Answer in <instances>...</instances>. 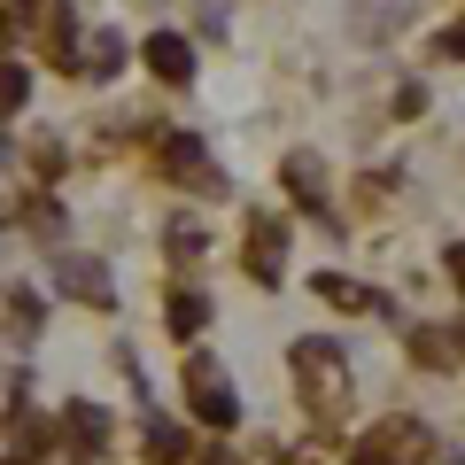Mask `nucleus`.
Returning <instances> with one entry per match:
<instances>
[{
	"mask_svg": "<svg viewBox=\"0 0 465 465\" xmlns=\"http://www.w3.org/2000/svg\"><path fill=\"white\" fill-rule=\"evenodd\" d=\"M295 381H302V403H311V419L318 427H341V411H349V365H341V349L333 341H295Z\"/></svg>",
	"mask_w": 465,
	"mask_h": 465,
	"instance_id": "obj_1",
	"label": "nucleus"
},
{
	"mask_svg": "<svg viewBox=\"0 0 465 465\" xmlns=\"http://www.w3.org/2000/svg\"><path fill=\"white\" fill-rule=\"evenodd\" d=\"M427 458H434L427 419H381V427L357 442V458H349V465H427Z\"/></svg>",
	"mask_w": 465,
	"mask_h": 465,
	"instance_id": "obj_2",
	"label": "nucleus"
},
{
	"mask_svg": "<svg viewBox=\"0 0 465 465\" xmlns=\"http://www.w3.org/2000/svg\"><path fill=\"white\" fill-rule=\"evenodd\" d=\"M186 403H194V419H210L217 434L241 427V396H232V381L210 365V357H186Z\"/></svg>",
	"mask_w": 465,
	"mask_h": 465,
	"instance_id": "obj_3",
	"label": "nucleus"
},
{
	"mask_svg": "<svg viewBox=\"0 0 465 465\" xmlns=\"http://www.w3.org/2000/svg\"><path fill=\"white\" fill-rule=\"evenodd\" d=\"M163 179L194 186V194H225V171H210V148H202L194 133H171L163 140Z\"/></svg>",
	"mask_w": 465,
	"mask_h": 465,
	"instance_id": "obj_4",
	"label": "nucleus"
},
{
	"mask_svg": "<svg viewBox=\"0 0 465 465\" xmlns=\"http://www.w3.org/2000/svg\"><path fill=\"white\" fill-rule=\"evenodd\" d=\"M241 264H249L256 287H280V272H287V232H280V217H249V249H241Z\"/></svg>",
	"mask_w": 465,
	"mask_h": 465,
	"instance_id": "obj_5",
	"label": "nucleus"
},
{
	"mask_svg": "<svg viewBox=\"0 0 465 465\" xmlns=\"http://www.w3.org/2000/svg\"><path fill=\"white\" fill-rule=\"evenodd\" d=\"M54 287H63L70 302H94V311H109V302H116L109 264H94V256H63V264H54Z\"/></svg>",
	"mask_w": 465,
	"mask_h": 465,
	"instance_id": "obj_6",
	"label": "nucleus"
},
{
	"mask_svg": "<svg viewBox=\"0 0 465 465\" xmlns=\"http://www.w3.org/2000/svg\"><path fill=\"white\" fill-rule=\"evenodd\" d=\"M287 194H295L311 217H326V210H333V194H326V163H318V155H287Z\"/></svg>",
	"mask_w": 465,
	"mask_h": 465,
	"instance_id": "obj_7",
	"label": "nucleus"
},
{
	"mask_svg": "<svg viewBox=\"0 0 465 465\" xmlns=\"http://www.w3.org/2000/svg\"><path fill=\"white\" fill-rule=\"evenodd\" d=\"M140 54H148V70H155L163 85H186V78H194V47H186L179 32H155Z\"/></svg>",
	"mask_w": 465,
	"mask_h": 465,
	"instance_id": "obj_8",
	"label": "nucleus"
},
{
	"mask_svg": "<svg viewBox=\"0 0 465 465\" xmlns=\"http://www.w3.org/2000/svg\"><path fill=\"white\" fill-rule=\"evenodd\" d=\"M163 326L179 333V341H194V333L210 326V295H194V287H171V302H163Z\"/></svg>",
	"mask_w": 465,
	"mask_h": 465,
	"instance_id": "obj_9",
	"label": "nucleus"
},
{
	"mask_svg": "<svg viewBox=\"0 0 465 465\" xmlns=\"http://www.w3.org/2000/svg\"><path fill=\"white\" fill-rule=\"evenodd\" d=\"M458 333H450V326H411V357H419V365H427V372H450V365H458Z\"/></svg>",
	"mask_w": 465,
	"mask_h": 465,
	"instance_id": "obj_10",
	"label": "nucleus"
},
{
	"mask_svg": "<svg viewBox=\"0 0 465 465\" xmlns=\"http://www.w3.org/2000/svg\"><path fill=\"white\" fill-rule=\"evenodd\" d=\"M63 434H70L78 450H101V442H109V411H101V403H70V411H63Z\"/></svg>",
	"mask_w": 465,
	"mask_h": 465,
	"instance_id": "obj_11",
	"label": "nucleus"
},
{
	"mask_svg": "<svg viewBox=\"0 0 465 465\" xmlns=\"http://www.w3.org/2000/svg\"><path fill=\"white\" fill-rule=\"evenodd\" d=\"M318 302H333V311H372V295L357 280H341V272H318Z\"/></svg>",
	"mask_w": 465,
	"mask_h": 465,
	"instance_id": "obj_12",
	"label": "nucleus"
},
{
	"mask_svg": "<svg viewBox=\"0 0 465 465\" xmlns=\"http://www.w3.org/2000/svg\"><path fill=\"white\" fill-rule=\"evenodd\" d=\"M8 434H16V450H47V442H54V427L32 411V403H16V411H8Z\"/></svg>",
	"mask_w": 465,
	"mask_h": 465,
	"instance_id": "obj_13",
	"label": "nucleus"
},
{
	"mask_svg": "<svg viewBox=\"0 0 465 465\" xmlns=\"http://www.w3.org/2000/svg\"><path fill=\"white\" fill-rule=\"evenodd\" d=\"M148 465H186V434L179 427H148V450H140Z\"/></svg>",
	"mask_w": 465,
	"mask_h": 465,
	"instance_id": "obj_14",
	"label": "nucleus"
},
{
	"mask_svg": "<svg viewBox=\"0 0 465 465\" xmlns=\"http://www.w3.org/2000/svg\"><path fill=\"white\" fill-rule=\"evenodd\" d=\"M85 70H94V78H116V70H124V39L101 32V39H94V54H85Z\"/></svg>",
	"mask_w": 465,
	"mask_h": 465,
	"instance_id": "obj_15",
	"label": "nucleus"
},
{
	"mask_svg": "<svg viewBox=\"0 0 465 465\" xmlns=\"http://www.w3.org/2000/svg\"><path fill=\"white\" fill-rule=\"evenodd\" d=\"M39 318H47V311H39V295L24 287V295L8 302V333H16V341H32V333H39Z\"/></svg>",
	"mask_w": 465,
	"mask_h": 465,
	"instance_id": "obj_16",
	"label": "nucleus"
},
{
	"mask_svg": "<svg viewBox=\"0 0 465 465\" xmlns=\"http://www.w3.org/2000/svg\"><path fill=\"white\" fill-rule=\"evenodd\" d=\"M24 94H32V78H24L16 63H0V116H16V109H24Z\"/></svg>",
	"mask_w": 465,
	"mask_h": 465,
	"instance_id": "obj_17",
	"label": "nucleus"
},
{
	"mask_svg": "<svg viewBox=\"0 0 465 465\" xmlns=\"http://www.w3.org/2000/svg\"><path fill=\"white\" fill-rule=\"evenodd\" d=\"M24 163H32V171H39V179H54V171H63V148H54V140H47V133H39V140H32V148H24Z\"/></svg>",
	"mask_w": 465,
	"mask_h": 465,
	"instance_id": "obj_18",
	"label": "nucleus"
},
{
	"mask_svg": "<svg viewBox=\"0 0 465 465\" xmlns=\"http://www.w3.org/2000/svg\"><path fill=\"white\" fill-rule=\"evenodd\" d=\"M171 256H179V264H186V256H202V225H194V217L171 225Z\"/></svg>",
	"mask_w": 465,
	"mask_h": 465,
	"instance_id": "obj_19",
	"label": "nucleus"
},
{
	"mask_svg": "<svg viewBox=\"0 0 465 465\" xmlns=\"http://www.w3.org/2000/svg\"><path fill=\"white\" fill-rule=\"evenodd\" d=\"M47 54L54 63H78V54H70V16H47Z\"/></svg>",
	"mask_w": 465,
	"mask_h": 465,
	"instance_id": "obj_20",
	"label": "nucleus"
},
{
	"mask_svg": "<svg viewBox=\"0 0 465 465\" xmlns=\"http://www.w3.org/2000/svg\"><path fill=\"white\" fill-rule=\"evenodd\" d=\"M434 54H442V63H465V24H450V32L434 39Z\"/></svg>",
	"mask_w": 465,
	"mask_h": 465,
	"instance_id": "obj_21",
	"label": "nucleus"
},
{
	"mask_svg": "<svg viewBox=\"0 0 465 465\" xmlns=\"http://www.w3.org/2000/svg\"><path fill=\"white\" fill-rule=\"evenodd\" d=\"M442 264H450V280H458V295H465V241H458V249L442 256Z\"/></svg>",
	"mask_w": 465,
	"mask_h": 465,
	"instance_id": "obj_22",
	"label": "nucleus"
},
{
	"mask_svg": "<svg viewBox=\"0 0 465 465\" xmlns=\"http://www.w3.org/2000/svg\"><path fill=\"white\" fill-rule=\"evenodd\" d=\"M39 0H0V24H16V16H32Z\"/></svg>",
	"mask_w": 465,
	"mask_h": 465,
	"instance_id": "obj_23",
	"label": "nucleus"
},
{
	"mask_svg": "<svg viewBox=\"0 0 465 465\" xmlns=\"http://www.w3.org/2000/svg\"><path fill=\"white\" fill-rule=\"evenodd\" d=\"M202 465H232V458H202Z\"/></svg>",
	"mask_w": 465,
	"mask_h": 465,
	"instance_id": "obj_24",
	"label": "nucleus"
}]
</instances>
